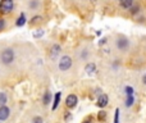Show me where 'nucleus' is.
I'll return each instance as SVG.
<instances>
[{
    "instance_id": "1",
    "label": "nucleus",
    "mask_w": 146,
    "mask_h": 123,
    "mask_svg": "<svg viewBox=\"0 0 146 123\" xmlns=\"http://www.w3.org/2000/svg\"><path fill=\"white\" fill-rule=\"evenodd\" d=\"M0 59L4 64H10L13 61H14V50L10 48L3 50V53L0 54Z\"/></svg>"
},
{
    "instance_id": "2",
    "label": "nucleus",
    "mask_w": 146,
    "mask_h": 123,
    "mask_svg": "<svg viewBox=\"0 0 146 123\" xmlns=\"http://www.w3.org/2000/svg\"><path fill=\"white\" fill-rule=\"evenodd\" d=\"M14 7V1L13 0H1L0 1V13L3 14H8L13 10Z\"/></svg>"
},
{
    "instance_id": "3",
    "label": "nucleus",
    "mask_w": 146,
    "mask_h": 123,
    "mask_svg": "<svg viewBox=\"0 0 146 123\" xmlns=\"http://www.w3.org/2000/svg\"><path fill=\"white\" fill-rule=\"evenodd\" d=\"M72 58L69 55H64L60 58V61H59V69L62 70V72H66V70H68L69 68L72 67Z\"/></svg>"
},
{
    "instance_id": "4",
    "label": "nucleus",
    "mask_w": 146,
    "mask_h": 123,
    "mask_svg": "<svg viewBox=\"0 0 146 123\" xmlns=\"http://www.w3.org/2000/svg\"><path fill=\"white\" fill-rule=\"evenodd\" d=\"M77 103H78V99H77V96H76L74 94H71V95L67 96V99H66L67 108H69V109L76 108V106H77Z\"/></svg>"
},
{
    "instance_id": "5",
    "label": "nucleus",
    "mask_w": 146,
    "mask_h": 123,
    "mask_svg": "<svg viewBox=\"0 0 146 123\" xmlns=\"http://www.w3.org/2000/svg\"><path fill=\"white\" fill-rule=\"evenodd\" d=\"M128 45H129V41L124 37H119L118 40H117V48H118L119 50H126V49L128 48Z\"/></svg>"
},
{
    "instance_id": "6",
    "label": "nucleus",
    "mask_w": 146,
    "mask_h": 123,
    "mask_svg": "<svg viewBox=\"0 0 146 123\" xmlns=\"http://www.w3.org/2000/svg\"><path fill=\"white\" fill-rule=\"evenodd\" d=\"M9 114H10V110L8 106H5V105L0 106V121L3 122L5 119H8L9 118Z\"/></svg>"
},
{
    "instance_id": "7",
    "label": "nucleus",
    "mask_w": 146,
    "mask_h": 123,
    "mask_svg": "<svg viewBox=\"0 0 146 123\" xmlns=\"http://www.w3.org/2000/svg\"><path fill=\"white\" fill-rule=\"evenodd\" d=\"M109 104V98L106 94H101L100 96H99L98 99V105L100 106V108H104V106H106Z\"/></svg>"
},
{
    "instance_id": "8",
    "label": "nucleus",
    "mask_w": 146,
    "mask_h": 123,
    "mask_svg": "<svg viewBox=\"0 0 146 123\" xmlns=\"http://www.w3.org/2000/svg\"><path fill=\"white\" fill-rule=\"evenodd\" d=\"M60 51H62V48L58 45V44H54L53 45V48H51V53H50V57L51 58H56V57L60 54Z\"/></svg>"
},
{
    "instance_id": "9",
    "label": "nucleus",
    "mask_w": 146,
    "mask_h": 123,
    "mask_svg": "<svg viewBox=\"0 0 146 123\" xmlns=\"http://www.w3.org/2000/svg\"><path fill=\"white\" fill-rule=\"evenodd\" d=\"M85 70L88 73V74H92V73L96 70V64L95 63H87L85 67Z\"/></svg>"
},
{
    "instance_id": "10",
    "label": "nucleus",
    "mask_w": 146,
    "mask_h": 123,
    "mask_svg": "<svg viewBox=\"0 0 146 123\" xmlns=\"http://www.w3.org/2000/svg\"><path fill=\"white\" fill-rule=\"evenodd\" d=\"M50 101H51V94L49 91H46L42 96V103H44V105H48Z\"/></svg>"
},
{
    "instance_id": "11",
    "label": "nucleus",
    "mask_w": 146,
    "mask_h": 123,
    "mask_svg": "<svg viewBox=\"0 0 146 123\" xmlns=\"http://www.w3.org/2000/svg\"><path fill=\"white\" fill-rule=\"evenodd\" d=\"M59 103H60V92H56L55 96H54V104H53V110H55L58 108Z\"/></svg>"
},
{
    "instance_id": "12",
    "label": "nucleus",
    "mask_w": 146,
    "mask_h": 123,
    "mask_svg": "<svg viewBox=\"0 0 146 123\" xmlns=\"http://www.w3.org/2000/svg\"><path fill=\"white\" fill-rule=\"evenodd\" d=\"M25 23H26V17H25V14H21L19 15V18L17 19V22H15V25L18 26V27H22V26H25Z\"/></svg>"
},
{
    "instance_id": "13",
    "label": "nucleus",
    "mask_w": 146,
    "mask_h": 123,
    "mask_svg": "<svg viewBox=\"0 0 146 123\" xmlns=\"http://www.w3.org/2000/svg\"><path fill=\"white\" fill-rule=\"evenodd\" d=\"M132 4H133V0H121V5L123 8H126V9L131 8Z\"/></svg>"
},
{
    "instance_id": "14",
    "label": "nucleus",
    "mask_w": 146,
    "mask_h": 123,
    "mask_svg": "<svg viewBox=\"0 0 146 123\" xmlns=\"http://www.w3.org/2000/svg\"><path fill=\"white\" fill-rule=\"evenodd\" d=\"M7 104V94L5 92H0V106Z\"/></svg>"
},
{
    "instance_id": "15",
    "label": "nucleus",
    "mask_w": 146,
    "mask_h": 123,
    "mask_svg": "<svg viewBox=\"0 0 146 123\" xmlns=\"http://www.w3.org/2000/svg\"><path fill=\"white\" fill-rule=\"evenodd\" d=\"M126 106H132L133 105V103H135V98L133 96H127V99H126Z\"/></svg>"
},
{
    "instance_id": "16",
    "label": "nucleus",
    "mask_w": 146,
    "mask_h": 123,
    "mask_svg": "<svg viewBox=\"0 0 146 123\" xmlns=\"http://www.w3.org/2000/svg\"><path fill=\"white\" fill-rule=\"evenodd\" d=\"M98 119H99L100 122L105 121V119H106V112H105V110L99 112V114H98Z\"/></svg>"
},
{
    "instance_id": "17",
    "label": "nucleus",
    "mask_w": 146,
    "mask_h": 123,
    "mask_svg": "<svg viewBox=\"0 0 146 123\" xmlns=\"http://www.w3.org/2000/svg\"><path fill=\"white\" fill-rule=\"evenodd\" d=\"M124 92H126V95L127 96H133V88L131 87V86H126V87H124Z\"/></svg>"
},
{
    "instance_id": "18",
    "label": "nucleus",
    "mask_w": 146,
    "mask_h": 123,
    "mask_svg": "<svg viewBox=\"0 0 146 123\" xmlns=\"http://www.w3.org/2000/svg\"><path fill=\"white\" fill-rule=\"evenodd\" d=\"M44 35V30H41V28H38V30H36V32L33 33V36H35L36 39H38V37H41V36Z\"/></svg>"
},
{
    "instance_id": "19",
    "label": "nucleus",
    "mask_w": 146,
    "mask_h": 123,
    "mask_svg": "<svg viewBox=\"0 0 146 123\" xmlns=\"http://www.w3.org/2000/svg\"><path fill=\"white\" fill-rule=\"evenodd\" d=\"M114 123H119V109H115V113H114Z\"/></svg>"
},
{
    "instance_id": "20",
    "label": "nucleus",
    "mask_w": 146,
    "mask_h": 123,
    "mask_svg": "<svg viewBox=\"0 0 146 123\" xmlns=\"http://www.w3.org/2000/svg\"><path fill=\"white\" fill-rule=\"evenodd\" d=\"M41 19H42V18H41L40 15H36V17H33L32 19H31V23H37V22H40Z\"/></svg>"
},
{
    "instance_id": "21",
    "label": "nucleus",
    "mask_w": 146,
    "mask_h": 123,
    "mask_svg": "<svg viewBox=\"0 0 146 123\" xmlns=\"http://www.w3.org/2000/svg\"><path fill=\"white\" fill-rule=\"evenodd\" d=\"M32 123H44V121L41 117H35V118L32 119Z\"/></svg>"
},
{
    "instance_id": "22",
    "label": "nucleus",
    "mask_w": 146,
    "mask_h": 123,
    "mask_svg": "<svg viewBox=\"0 0 146 123\" xmlns=\"http://www.w3.org/2000/svg\"><path fill=\"white\" fill-rule=\"evenodd\" d=\"M5 28V19L0 18V31H3Z\"/></svg>"
},
{
    "instance_id": "23",
    "label": "nucleus",
    "mask_w": 146,
    "mask_h": 123,
    "mask_svg": "<svg viewBox=\"0 0 146 123\" xmlns=\"http://www.w3.org/2000/svg\"><path fill=\"white\" fill-rule=\"evenodd\" d=\"M37 4H38V3L35 0V1H33V3H32V1L30 3V7H31V8H36V7H37Z\"/></svg>"
},
{
    "instance_id": "24",
    "label": "nucleus",
    "mask_w": 146,
    "mask_h": 123,
    "mask_svg": "<svg viewBox=\"0 0 146 123\" xmlns=\"http://www.w3.org/2000/svg\"><path fill=\"white\" fill-rule=\"evenodd\" d=\"M142 82H144V85H146V73L142 76Z\"/></svg>"
},
{
    "instance_id": "25",
    "label": "nucleus",
    "mask_w": 146,
    "mask_h": 123,
    "mask_svg": "<svg viewBox=\"0 0 146 123\" xmlns=\"http://www.w3.org/2000/svg\"><path fill=\"white\" fill-rule=\"evenodd\" d=\"M83 123H91V118H87L86 121H83Z\"/></svg>"
}]
</instances>
